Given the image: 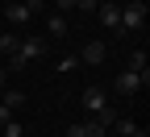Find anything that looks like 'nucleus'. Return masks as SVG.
Segmentation results:
<instances>
[{"label":"nucleus","mask_w":150,"mask_h":137,"mask_svg":"<svg viewBox=\"0 0 150 137\" xmlns=\"http://www.w3.org/2000/svg\"><path fill=\"white\" fill-rule=\"evenodd\" d=\"M42 54H46V42H42V37H21L17 50L8 54V67H13V71H25L33 58H42Z\"/></svg>","instance_id":"f257e3e1"},{"label":"nucleus","mask_w":150,"mask_h":137,"mask_svg":"<svg viewBox=\"0 0 150 137\" xmlns=\"http://www.w3.org/2000/svg\"><path fill=\"white\" fill-rule=\"evenodd\" d=\"M146 25V4L134 0V4H121V25H117V37H129Z\"/></svg>","instance_id":"f03ea898"},{"label":"nucleus","mask_w":150,"mask_h":137,"mask_svg":"<svg viewBox=\"0 0 150 137\" xmlns=\"http://www.w3.org/2000/svg\"><path fill=\"white\" fill-rule=\"evenodd\" d=\"M142 87H146V79H142V75H134V71H121L117 79H112V91L125 96V100H129V96H138Z\"/></svg>","instance_id":"7ed1b4c3"},{"label":"nucleus","mask_w":150,"mask_h":137,"mask_svg":"<svg viewBox=\"0 0 150 137\" xmlns=\"http://www.w3.org/2000/svg\"><path fill=\"white\" fill-rule=\"evenodd\" d=\"M104 58H108V46L100 42V37H96V42H88V46L79 50V63H83V67H104Z\"/></svg>","instance_id":"20e7f679"},{"label":"nucleus","mask_w":150,"mask_h":137,"mask_svg":"<svg viewBox=\"0 0 150 137\" xmlns=\"http://www.w3.org/2000/svg\"><path fill=\"white\" fill-rule=\"evenodd\" d=\"M79 104L92 112V116H96L100 108H108V96H104V87H96V83H92V87H83V96H79Z\"/></svg>","instance_id":"39448f33"},{"label":"nucleus","mask_w":150,"mask_h":137,"mask_svg":"<svg viewBox=\"0 0 150 137\" xmlns=\"http://www.w3.org/2000/svg\"><path fill=\"white\" fill-rule=\"evenodd\" d=\"M96 17H100L104 29L117 33V25H121V4H104V0H100V4H96Z\"/></svg>","instance_id":"423d86ee"},{"label":"nucleus","mask_w":150,"mask_h":137,"mask_svg":"<svg viewBox=\"0 0 150 137\" xmlns=\"http://www.w3.org/2000/svg\"><path fill=\"white\" fill-rule=\"evenodd\" d=\"M108 133H112V137H150L146 129H138L134 121H129V116H117V121L108 125Z\"/></svg>","instance_id":"0eeeda50"},{"label":"nucleus","mask_w":150,"mask_h":137,"mask_svg":"<svg viewBox=\"0 0 150 137\" xmlns=\"http://www.w3.org/2000/svg\"><path fill=\"white\" fill-rule=\"evenodd\" d=\"M4 17H8V25H25L29 21V4H25V0H21V4H4Z\"/></svg>","instance_id":"6e6552de"},{"label":"nucleus","mask_w":150,"mask_h":137,"mask_svg":"<svg viewBox=\"0 0 150 137\" xmlns=\"http://www.w3.org/2000/svg\"><path fill=\"white\" fill-rule=\"evenodd\" d=\"M46 33H50V37H67V33H71V25H67V17H63V13H54L50 21H46Z\"/></svg>","instance_id":"1a4fd4ad"},{"label":"nucleus","mask_w":150,"mask_h":137,"mask_svg":"<svg viewBox=\"0 0 150 137\" xmlns=\"http://www.w3.org/2000/svg\"><path fill=\"white\" fill-rule=\"evenodd\" d=\"M129 71H134V75H142V79L150 83V71H146V50H142V46L129 54Z\"/></svg>","instance_id":"9d476101"},{"label":"nucleus","mask_w":150,"mask_h":137,"mask_svg":"<svg viewBox=\"0 0 150 137\" xmlns=\"http://www.w3.org/2000/svg\"><path fill=\"white\" fill-rule=\"evenodd\" d=\"M0 104H8L13 112H17V108H25V91H17V87H13V91H0Z\"/></svg>","instance_id":"9b49d317"},{"label":"nucleus","mask_w":150,"mask_h":137,"mask_svg":"<svg viewBox=\"0 0 150 137\" xmlns=\"http://www.w3.org/2000/svg\"><path fill=\"white\" fill-rule=\"evenodd\" d=\"M17 42H21V37H13V33H4V37H0V54H13V50H17Z\"/></svg>","instance_id":"f8f14e48"},{"label":"nucleus","mask_w":150,"mask_h":137,"mask_svg":"<svg viewBox=\"0 0 150 137\" xmlns=\"http://www.w3.org/2000/svg\"><path fill=\"white\" fill-rule=\"evenodd\" d=\"M75 67H79V58H75V54H63V58H59V71H75Z\"/></svg>","instance_id":"ddd939ff"},{"label":"nucleus","mask_w":150,"mask_h":137,"mask_svg":"<svg viewBox=\"0 0 150 137\" xmlns=\"http://www.w3.org/2000/svg\"><path fill=\"white\" fill-rule=\"evenodd\" d=\"M4 137H25V129L17 125V121H8V125H4Z\"/></svg>","instance_id":"4468645a"},{"label":"nucleus","mask_w":150,"mask_h":137,"mask_svg":"<svg viewBox=\"0 0 150 137\" xmlns=\"http://www.w3.org/2000/svg\"><path fill=\"white\" fill-rule=\"evenodd\" d=\"M96 4H100V0H75V8H79V13H96Z\"/></svg>","instance_id":"2eb2a0df"},{"label":"nucleus","mask_w":150,"mask_h":137,"mask_svg":"<svg viewBox=\"0 0 150 137\" xmlns=\"http://www.w3.org/2000/svg\"><path fill=\"white\" fill-rule=\"evenodd\" d=\"M8 121H13V108H8V104H0V129H4Z\"/></svg>","instance_id":"dca6fc26"},{"label":"nucleus","mask_w":150,"mask_h":137,"mask_svg":"<svg viewBox=\"0 0 150 137\" xmlns=\"http://www.w3.org/2000/svg\"><path fill=\"white\" fill-rule=\"evenodd\" d=\"M67 137H88V125H71V129H67Z\"/></svg>","instance_id":"f3484780"},{"label":"nucleus","mask_w":150,"mask_h":137,"mask_svg":"<svg viewBox=\"0 0 150 137\" xmlns=\"http://www.w3.org/2000/svg\"><path fill=\"white\" fill-rule=\"evenodd\" d=\"M54 8H59V13H71V8H75V0H54Z\"/></svg>","instance_id":"a211bd4d"},{"label":"nucleus","mask_w":150,"mask_h":137,"mask_svg":"<svg viewBox=\"0 0 150 137\" xmlns=\"http://www.w3.org/2000/svg\"><path fill=\"white\" fill-rule=\"evenodd\" d=\"M25 4H29V13L38 17V13H42V4H46V0H25Z\"/></svg>","instance_id":"6ab92c4d"},{"label":"nucleus","mask_w":150,"mask_h":137,"mask_svg":"<svg viewBox=\"0 0 150 137\" xmlns=\"http://www.w3.org/2000/svg\"><path fill=\"white\" fill-rule=\"evenodd\" d=\"M0 91H4V67H0Z\"/></svg>","instance_id":"aec40b11"},{"label":"nucleus","mask_w":150,"mask_h":137,"mask_svg":"<svg viewBox=\"0 0 150 137\" xmlns=\"http://www.w3.org/2000/svg\"><path fill=\"white\" fill-rule=\"evenodd\" d=\"M104 137H112V133H104Z\"/></svg>","instance_id":"412c9836"}]
</instances>
